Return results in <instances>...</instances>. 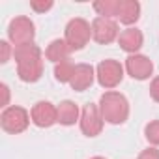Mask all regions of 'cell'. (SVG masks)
<instances>
[{
    "label": "cell",
    "instance_id": "7c38bea8",
    "mask_svg": "<svg viewBox=\"0 0 159 159\" xmlns=\"http://www.w3.org/2000/svg\"><path fill=\"white\" fill-rule=\"evenodd\" d=\"M139 17H140V4L137 0H120L116 13V19H120V23L133 25L139 21Z\"/></svg>",
    "mask_w": 159,
    "mask_h": 159
},
{
    "label": "cell",
    "instance_id": "52a82bcc",
    "mask_svg": "<svg viewBox=\"0 0 159 159\" xmlns=\"http://www.w3.org/2000/svg\"><path fill=\"white\" fill-rule=\"evenodd\" d=\"M103 116H101V111L98 105L94 103H88L83 112H81V131L86 135V137H96L101 133L103 129Z\"/></svg>",
    "mask_w": 159,
    "mask_h": 159
},
{
    "label": "cell",
    "instance_id": "4fadbf2b",
    "mask_svg": "<svg viewBox=\"0 0 159 159\" xmlns=\"http://www.w3.org/2000/svg\"><path fill=\"white\" fill-rule=\"evenodd\" d=\"M142 32L140 30H137V28H127V30H124L120 36H118V43H120V47L125 51V52H129V54H135L140 47H142Z\"/></svg>",
    "mask_w": 159,
    "mask_h": 159
},
{
    "label": "cell",
    "instance_id": "ffe728a7",
    "mask_svg": "<svg viewBox=\"0 0 159 159\" xmlns=\"http://www.w3.org/2000/svg\"><path fill=\"white\" fill-rule=\"evenodd\" d=\"M150 96H152L153 101L159 103V77H155L152 81V84H150Z\"/></svg>",
    "mask_w": 159,
    "mask_h": 159
},
{
    "label": "cell",
    "instance_id": "9c48e42d",
    "mask_svg": "<svg viewBox=\"0 0 159 159\" xmlns=\"http://www.w3.org/2000/svg\"><path fill=\"white\" fill-rule=\"evenodd\" d=\"M30 118L38 127H51L58 122V109L49 101H38L30 111Z\"/></svg>",
    "mask_w": 159,
    "mask_h": 159
},
{
    "label": "cell",
    "instance_id": "30bf717a",
    "mask_svg": "<svg viewBox=\"0 0 159 159\" xmlns=\"http://www.w3.org/2000/svg\"><path fill=\"white\" fill-rule=\"evenodd\" d=\"M125 69L133 79L144 81L153 71V62L148 56H142V54H129V58L125 60Z\"/></svg>",
    "mask_w": 159,
    "mask_h": 159
},
{
    "label": "cell",
    "instance_id": "9a60e30c",
    "mask_svg": "<svg viewBox=\"0 0 159 159\" xmlns=\"http://www.w3.org/2000/svg\"><path fill=\"white\" fill-rule=\"evenodd\" d=\"M79 120V107L73 101H62L58 107V122L62 125H73Z\"/></svg>",
    "mask_w": 159,
    "mask_h": 159
},
{
    "label": "cell",
    "instance_id": "7402d4cb",
    "mask_svg": "<svg viewBox=\"0 0 159 159\" xmlns=\"http://www.w3.org/2000/svg\"><path fill=\"white\" fill-rule=\"evenodd\" d=\"M139 159H159V150L148 148V150H144V152L139 155Z\"/></svg>",
    "mask_w": 159,
    "mask_h": 159
},
{
    "label": "cell",
    "instance_id": "6da1fadb",
    "mask_svg": "<svg viewBox=\"0 0 159 159\" xmlns=\"http://www.w3.org/2000/svg\"><path fill=\"white\" fill-rule=\"evenodd\" d=\"M13 56L17 62V73L19 79L25 83H36L43 73V60H41V49L38 45H25L15 47Z\"/></svg>",
    "mask_w": 159,
    "mask_h": 159
},
{
    "label": "cell",
    "instance_id": "5bb4252c",
    "mask_svg": "<svg viewBox=\"0 0 159 159\" xmlns=\"http://www.w3.org/2000/svg\"><path fill=\"white\" fill-rule=\"evenodd\" d=\"M69 52H71V49H69V45L66 43V39H54V41H51V45L47 47L45 56H47L51 62L60 64V62H64V60L69 58Z\"/></svg>",
    "mask_w": 159,
    "mask_h": 159
},
{
    "label": "cell",
    "instance_id": "603a6c76",
    "mask_svg": "<svg viewBox=\"0 0 159 159\" xmlns=\"http://www.w3.org/2000/svg\"><path fill=\"white\" fill-rule=\"evenodd\" d=\"M2 92H4V103H2V107H6V105H8V96H10V92H8V86H6V84H2Z\"/></svg>",
    "mask_w": 159,
    "mask_h": 159
},
{
    "label": "cell",
    "instance_id": "8fae6325",
    "mask_svg": "<svg viewBox=\"0 0 159 159\" xmlns=\"http://www.w3.org/2000/svg\"><path fill=\"white\" fill-rule=\"evenodd\" d=\"M94 77H96V75H94V67H92V66H88V64H77L69 84H71V88L77 90V92H84L86 88L92 86Z\"/></svg>",
    "mask_w": 159,
    "mask_h": 159
},
{
    "label": "cell",
    "instance_id": "2e32d148",
    "mask_svg": "<svg viewBox=\"0 0 159 159\" xmlns=\"http://www.w3.org/2000/svg\"><path fill=\"white\" fill-rule=\"evenodd\" d=\"M73 71H75V64L67 58V60L56 64V67H54V77H56L58 83H71Z\"/></svg>",
    "mask_w": 159,
    "mask_h": 159
},
{
    "label": "cell",
    "instance_id": "3957f363",
    "mask_svg": "<svg viewBox=\"0 0 159 159\" xmlns=\"http://www.w3.org/2000/svg\"><path fill=\"white\" fill-rule=\"evenodd\" d=\"M92 38V25L84 19H71L66 26V43L71 51H81Z\"/></svg>",
    "mask_w": 159,
    "mask_h": 159
},
{
    "label": "cell",
    "instance_id": "e0dca14e",
    "mask_svg": "<svg viewBox=\"0 0 159 159\" xmlns=\"http://www.w3.org/2000/svg\"><path fill=\"white\" fill-rule=\"evenodd\" d=\"M118 4H120V0H105V2H96L94 4V10L99 13V17H116L118 13Z\"/></svg>",
    "mask_w": 159,
    "mask_h": 159
},
{
    "label": "cell",
    "instance_id": "7a4b0ae2",
    "mask_svg": "<svg viewBox=\"0 0 159 159\" xmlns=\"http://www.w3.org/2000/svg\"><path fill=\"white\" fill-rule=\"evenodd\" d=\"M99 111L105 122L109 124H124L129 116V103L125 99V96L109 90L101 96L99 99Z\"/></svg>",
    "mask_w": 159,
    "mask_h": 159
},
{
    "label": "cell",
    "instance_id": "277c9868",
    "mask_svg": "<svg viewBox=\"0 0 159 159\" xmlns=\"http://www.w3.org/2000/svg\"><path fill=\"white\" fill-rule=\"evenodd\" d=\"M30 124V112L23 107H6L2 116H0V125L6 133H11V135H17V133H23Z\"/></svg>",
    "mask_w": 159,
    "mask_h": 159
},
{
    "label": "cell",
    "instance_id": "8992f818",
    "mask_svg": "<svg viewBox=\"0 0 159 159\" xmlns=\"http://www.w3.org/2000/svg\"><path fill=\"white\" fill-rule=\"evenodd\" d=\"M96 77H98V83L103 88L112 90V88H116L122 83V79H124V67L116 60H103L98 66V69H96Z\"/></svg>",
    "mask_w": 159,
    "mask_h": 159
},
{
    "label": "cell",
    "instance_id": "ac0fdd59",
    "mask_svg": "<svg viewBox=\"0 0 159 159\" xmlns=\"http://www.w3.org/2000/svg\"><path fill=\"white\" fill-rule=\"evenodd\" d=\"M144 135H146V140L153 146H159V120H153L150 122L146 127H144Z\"/></svg>",
    "mask_w": 159,
    "mask_h": 159
},
{
    "label": "cell",
    "instance_id": "ba28073f",
    "mask_svg": "<svg viewBox=\"0 0 159 159\" xmlns=\"http://www.w3.org/2000/svg\"><path fill=\"white\" fill-rule=\"evenodd\" d=\"M118 25L116 21L109 19V17H96L92 21V38L101 43V45H107L111 41H114L120 34H118Z\"/></svg>",
    "mask_w": 159,
    "mask_h": 159
},
{
    "label": "cell",
    "instance_id": "5b68a950",
    "mask_svg": "<svg viewBox=\"0 0 159 159\" xmlns=\"http://www.w3.org/2000/svg\"><path fill=\"white\" fill-rule=\"evenodd\" d=\"M8 36H10V41L15 47L32 45V39L36 36L34 23L28 17H15L8 26Z\"/></svg>",
    "mask_w": 159,
    "mask_h": 159
},
{
    "label": "cell",
    "instance_id": "44dd1931",
    "mask_svg": "<svg viewBox=\"0 0 159 159\" xmlns=\"http://www.w3.org/2000/svg\"><path fill=\"white\" fill-rule=\"evenodd\" d=\"M0 49H2V54H0V62L6 64L10 60V43L8 41H0Z\"/></svg>",
    "mask_w": 159,
    "mask_h": 159
},
{
    "label": "cell",
    "instance_id": "cb8c5ba5",
    "mask_svg": "<svg viewBox=\"0 0 159 159\" xmlns=\"http://www.w3.org/2000/svg\"><path fill=\"white\" fill-rule=\"evenodd\" d=\"M92 159H105V157H92Z\"/></svg>",
    "mask_w": 159,
    "mask_h": 159
},
{
    "label": "cell",
    "instance_id": "d6986e66",
    "mask_svg": "<svg viewBox=\"0 0 159 159\" xmlns=\"http://www.w3.org/2000/svg\"><path fill=\"white\" fill-rule=\"evenodd\" d=\"M30 8L34 10V11H38V13H45V11H49L51 8H52V2L51 0H47V2H30Z\"/></svg>",
    "mask_w": 159,
    "mask_h": 159
}]
</instances>
